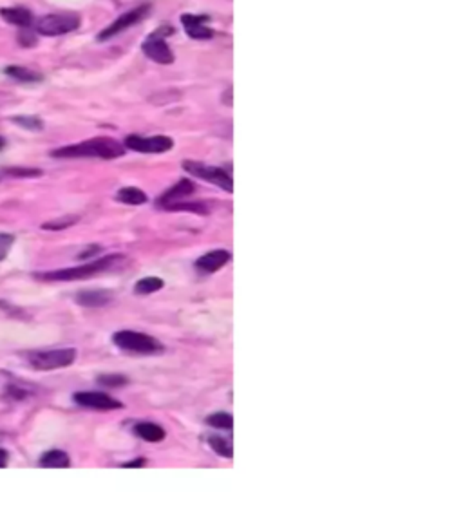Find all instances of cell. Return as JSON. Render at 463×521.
<instances>
[{
    "instance_id": "cell-1",
    "label": "cell",
    "mask_w": 463,
    "mask_h": 521,
    "mask_svg": "<svg viewBox=\"0 0 463 521\" xmlns=\"http://www.w3.org/2000/svg\"><path fill=\"white\" fill-rule=\"evenodd\" d=\"M125 149L114 138H93V140L66 145L62 149L53 150V158H100V160H114L123 156Z\"/></svg>"
},
{
    "instance_id": "cell-2",
    "label": "cell",
    "mask_w": 463,
    "mask_h": 521,
    "mask_svg": "<svg viewBox=\"0 0 463 521\" xmlns=\"http://www.w3.org/2000/svg\"><path fill=\"white\" fill-rule=\"evenodd\" d=\"M123 261H125V257L120 254L107 255V257L89 261V263L82 264V267L63 268V270H55V272H43V274H35V277L40 279V281H49V282L80 281V279H89L95 277V275L98 274H103V272L110 270V268L118 267V264L123 263Z\"/></svg>"
},
{
    "instance_id": "cell-3",
    "label": "cell",
    "mask_w": 463,
    "mask_h": 521,
    "mask_svg": "<svg viewBox=\"0 0 463 521\" xmlns=\"http://www.w3.org/2000/svg\"><path fill=\"white\" fill-rule=\"evenodd\" d=\"M76 361L75 348L62 349H46V351L28 353V362L36 371H55L71 366Z\"/></svg>"
},
{
    "instance_id": "cell-4",
    "label": "cell",
    "mask_w": 463,
    "mask_h": 521,
    "mask_svg": "<svg viewBox=\"0 0 463 521\" xmlns=\"http://www.w3.org/2000/svg\"><path fill=\"white\" fill-rule=\"evenodd\" d=\"M113 342L123 351L137 353V355H157L163 351V346L152 339L150 335L132 331V329H122L113 335Z\"/></svg>"
},
{
    "instance_id": "cell-5",
    "label": "cell",
    "mask_w": 463,
    "mask_h": 521,
    "mask_svg": "<svg viewBox=\"0 0 463 521\" xmlns=\"http://www.w3.org/2000/svg\"><path fill=\"white\" fill-rule=\"evenodd\" d=\"M80 26L76 13H49L36 22V33L43 36H60L75 31Z\"/></svg>"
},
{
    "instance_id": "cell-6",
    "label": "cell",
    "mask_w": 463,
    "mask_h": 521,
    "mask_svg": "<svg viewBox=\"0 0 463 521\" xmlns=\"http://www.w3.org/2000/svg\"><path fill=\"white\" fill-rule=\"evenodd\" d=\"M183 169L189 174H194L196 177H201V180L217 185L219 188H223L224 192H232L234 190V181H232L230 174L224 172L223 169L208 167V165L197 163V161H184Z\"/></svg>"
},
{
    "instance_id": "cell-7",
    "label": "cell",
    "mask_w": 463,
    "mask_h": 521,
    "mask_svg": "<svg viewBox=\"0 0 463 521\" xmlns=\"http://www.w3.org/2000/svg\"><path fill=\"white\" fill-rule=\"evenodd\" d=\"M125 145L130 150L136 153H147V154H163L174 147V141L169 136H129L125 140Z\"/></svg>"
},
{
    "instance_id": "cell-8",
    "label": "cell",
    "mask_w": 463,
    "mask_h": 521,
    "mask_svg": "<svg viewBox=\"0 0 463 521\" xmlns=\"http://www.w3.org/2000/svg\"><path fill=\"white\" fill-rule=\"evenodd\" d=\"M73 400L82 408L95 409V411H113V409L123 408L122 402L98 391H80L73 396Z\"/></svg>"
},
{
    "instance_id": "cell-9",
    "label": "cell",
    "mask_w": 463,
    "mask_h": 521,
    "mask_svg": "<svg viewBox=\"0 0 463 521\" xmlns=\"http://www.w3.org/2000/svg\"><path fill=\"white\" fill-rule=\"evenodd\" d=\"M170 31H156L145 40L143 43V51L149 56L150 60L157 63H172L174 55L170 51V47L167 46V42L163 40V35H169Z\"/></svg>"
},
{
    "instance_id": "cell-10",
    "label": "cell",
    "mask_w": 463,
    "mask_h": 521,
    "mask_svg": "<svg viewBox=\"0 0 463 521\" xmlns=\"http://www.w3.org/2000/svg\"><path fill=\"white\" fill-rule=\"evenodd\" d=\"M147 13H149V6H140V8L132 9V11L123 13L118 20H114L109 28L103 29V31L100 33L98 40H109L113 38L114 35L125 31V29H129L130 26H134V24H137L142 19H145Z\"/></svg>"
},
{
    "instance_id": "cell-11",
    "label": "cell",
    "mask_w": 463,
    "mask_h": 521,
    "mask_svg": "<svg viewBox=\"0 0 463 521\" xmlns=\"http://www.w3.org/2000/svg\"><path fill=\"white\" fill-rule=\"evenodd\" d=\"M232 259V254L227 250H214L204 254L196 261V268L201 274H214V272L221 270L224 264Z\"/></svg>"
},
{
    "instance_id": "cell-12",
    "label": "cell",
    "mask_w": 463,
    "mask_h": 521,
    "mask_svg": "<svg viewBox=\"0 0 463 521\" xmlns=\"http://www.w3.org/2000/svg\"><path fill=\"white\" fill-rule=\"evenodd\" d=\"M207 16H196V15H183L181 16V24H183L187 35L192 36L196 40H208L212 38L214 31L207 26Z\"/></svg>"
},
{
    "instance_id": "cell-13",
    "label": "cell",
    "mask_w": 463,
    "mask_h": 521,
    "mask_svg": "<svg viewBox=\"0 0 463 521\" xmlns=\"http://www.w3.org/2000/svg\"><path fill=\"white\" fill-rule=\"evenodd\" d=\"M194 190H196V187H194L192 181L189 180H181L180 183L174 185L172 188H170L169 192H165L163 196L157 200V207H165V205L169 203H174V201H180L183 200V197L190 196V194H194Z\"/></svg>"
},
{
    "instance_id": "cell-14",
    "label": "cell",
    "mask_w": 463,
    "mask_h": 521,
    "mask_svg": "<svg viewBox=\"0 0 463 521\" xmlns=\"http://www.w3.org/2000/svg\"><path fill=\"white\" fill-rule=\"evenodd\" d=\"M113 301V294L107 290H87L80 292L76 295V302L80 306H89V308H98V306H105Z\"/></svg>"
},
{
    "instance_id": "cell-15",
    "label": "cell",
    "mask_w": 463,
    "mask_h": 521,
    "mask_svg": "<svg viewBox=\"0 0 463 521\" xmlns=\"http://www.w3.org/2000/svg\"><path fill=\"white\" fill-rule=\"evenodd\" d=\"M0 16L8 24L19 26V28H29L33 22L31 11L24 8H2L0 9Z\"/></svg>"
},
{
    "instance_id": "cell-16",
    "label": "cell",
    "mask_w": 463,
    "mask_h": 521,
    "mask_svg": "<svg viewBox=\"0 0 463 521\" xmlns=\"http://www.w3.org/2000/svg\"><path fill=\"white\" fill-rule=\"evenodd\" d=\"M134 433H136L137 436L142 440H145V442H161V440L165 438V429L160 428V425H156V423L152 422H140L134 425Z\"/></svg>"
},
{
    "instance_id": "cell-17",
    "label": "cell",
    "mask_w": 463,
    "mask_h": 521,
    "mask_svg": "<svg viewBox=\"0 0 463 521\" xmlns=\"http://www.w3.org/2000/svg\"><path fill=\"white\" fill-rule=\"evenodd\" d=\"M69 465H71V458L60 449H51L40 458V467H46V469H66Z\"/></svg>"
},
{
    "instance_id": "cell-18",
    "label": "cell",
    "mask_w": 463,
    "mask_h": 521,
    "mask_svg": "<svg viewBox=\"0 0 463 521\" xmlns=\"http://www.w3.org/2000/svg\"><path fill=\"white\" fill-rule=\"evenodd\" d=\"M165 210H174V212H196V214H203L207 216L208 212V205L203 203V201H174V203L165 205Z\"/></svg>"
},
{
    "instance_id": "cell-19",
    "label": "cell",
    "mask_w": 463,
    "mask_h": 521,
    "mask_svg": "<svg viewBox=\"0 0 463 521\" xmlns=\"http://www.w3.org/2000/svg\"><path fill=\"white\" fill-rule=\"evenodd\" d=\"M6 75L11 76V78L19 80V82L24 83H33L40 82L42 80V75H38L36 71L28 69V67H20V66H9L6 67Z\"/></svg>"
},
{
    "instance_id": "cell-20",
    "label": "cell",
    "mask_w": 463,
    "mask_h": 521,
    "mask_svg": "<svg viewBox=\"0 0 463 521\" xmlns=\"http://www.w3.org/2000/svg\"><path fill=\"white\" fill-rule=\"evenodd\" d=\"M116 197H118V201H122V203H125V205H143V203H147V200H149L147 194L136 187L122 188Z\"/></svg>"
},
{
    "instance_id": "cell-21",
    "label": "cell",
    "mask_w": 463,
    "mask_h": 521,
    "mask_svg": "<svg viewBox=\"0 0 463 521\" xmlns=\"http://www.w3.org/2000/svg\"><path fill=\"white\" fill-rule=\"evenodd\" d=\"M163 287H165L163 279L145 277V279H142V281L136 282L134 292H136L137 295H150V294H156V292H160Z\"/></svg>"
},
{
    "instance_id": "cell-22",
    "label": "cell",
    "mask_w": 463,
    "mask_h": 521,
    "mask_svg": "<svg viewBox=\"0 0 463 521\" xmlns=\"http://www.w3.org/2000/svg\"><path fill=\"white\" fill-rule=\"evenodd\" d=\"M207 423L216 429H227L228 431V429L234 428V418L228 413H216V415L208 416Z\"/></svg>"
},
{
    "instance_id": "cell-23",
    "label": "cell",
    "mask_w": 463,
    "mask_h": 521,
    "mask_svg": "<svg viewBox=\"0 0 463 521\" xmlns=\"http://www.w3.org/2000/svg\"><path fill=\"white\" fill-rule=\"evenodd\" d=\"M208 443H210V447H212L217 455L224 456V458H232V456H234L232 445L227 442V440L221 438V436H212V438H208Z\"/></svg>"
},
{
    "instance_id": "cell-24",
    "label": "cell",
    "mask_w": 463,
    "mask_h": 521,
    "mask_svg": "<svg viewBox=\"0 0 463 521\" xmlns=\"http://www.w3.org/2000/svg\"><path fill=\"white\" fill-rule=\"evenodd\" d=\"M11 122L28 130H42L43 123L38 116H13Z\"/></svg>"
},
{
    "instance_id": "cell-25",
    "label": "cell",
    "mask_w": 463,
    "mask_h": 521,
    "mask_svg": "<svg viewBox=\"0 0 463 521\" xmlns=\"http://www.w3.org/2000/svg\"><path fill=\"white\" fill-rule=\"evenodd\" d=\"M76 221H78V217H76V216L60 217V220H56V221H49V223H43L42 228H46V230H63V228L75 225Z\"/></svg>"
},
{
    "instance_id": "cell-26",
    "label": "cell",
    "mask_w": 463,
    "mask_h": 521,
    "mask_svg": "<svg viewBox=\"0 0 463 521\" xmlns=\"http://www.w3.org/2000/svg\"><path fill=\"white\" fill-rule=\"evenodd\" d=\"M98 384L105 386V388H120V386L127 384V378L122 375H102L98 378Z\"/></svg>"
},
{
    "instance_id": "cell-27",
    "label": "cell",
    "mask_w": 463,
    "mask_h": 521,
    "mask_svg": "<svg viewBox=\"0 0 463 521\" xmlns=\"http://www.w3.org/2000/svg\"><path fill=\"white\" fill-rule=\"evenodd\" d=\"M42 174V170L38 169H8L6 170V176L13 177H36Z\"/></svg>"
},
{
    "instance_id": "cell-28",
    "label": "cell",
    "mask_w": 463,
    "mask_h": 521,
    "mask_svg": "<svg viewBox=\"0 0 463 521\" xmlns=\"http://www.w3.org/2000/svg\"><path fill=\"white\" fill-rule=\"evenodd\" d=\"M13 241H15V237H13V235L0 234V261H2V259H4L6 255L9 254Z\"/></svg>"
},
{
    "instance_id": "cell-29",
    "label": "cell",
    "mask_w": 463,
    "mask_h": 521,
    "mask_svg": "<svg viewBox=\"0 0 463 521\" xmlns=\"http://www.w3.org/2000/svg\"><path fill=\"white\" fill-rule=\"evenodd\" d=\"M98 252H100V247H98V244H93V248H89V250L82 252V254H80V257H82V259H85V257H93V255L98 254Z\"/></svg>"
},
{
    "instance_id": "cell-30",
    "label": "cell",
    "mask_w": 463,
    "mask_h": 521,
    "mask_svg": "<svg viewBox=\"0 0 463 521\" xmlns=\"http://www.w3.org/2000/svg\"><path fill=\"white\" fill-rule=\"evenodd\" d=\"M8 460H9L8 451H6V449H2V447H0V469H4V467L8 465Z\"/></svg>"
},
{
    "instance_id": "cell-31",
    "label": "cell",
    "mask_w": 463,
    "mask_h": 521,
    "mask_svg": "<svg viewBox=\"0 0 463 521\" xmlns=\"http://www.w3.org/2000/svg\"><path fill=\"white\" fill-rule=\"evenodd\" d=\"M143 463H145V460L140 458V460H134V462L123 463V467H143Z\"/></svg>"
},
{
    "instance_id": "cell-32",
    "label": "cell",
    "mask_w": 463,
    "mask_h": 521,
    "mask_svg": "<svg viewBox=\"0 0 463 521\" xmlns=\"http://www.w3.org/2000/svg\"><path fill=\"white\" fill-rule=\"evenodd\" d=\"M4 147H6V140L2 136H0V150L4 149Z\"/></svg>"
}]
</instances>
